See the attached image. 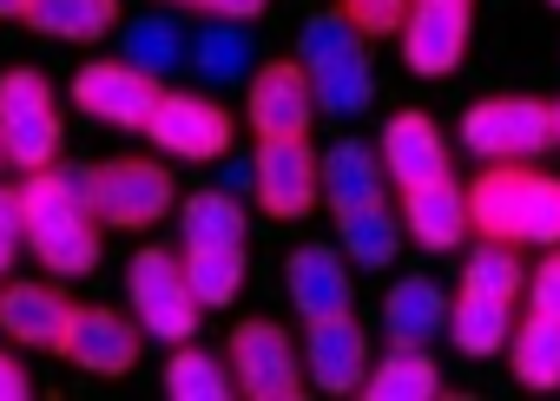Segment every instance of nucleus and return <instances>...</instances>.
Wrapping results in <instances>:
<instances>
[{
  "label": "nucleus",
  "instance_id": "obj_1",
  "mask_svg": "<svg viewBox=\"0 0 560 401\" xmlns=\"http://www.w3.org/2000/svg\"><path fill=\"white\" fill-rule=\"evenodd\" d=\"M27 244L54 276H93L100 270V211H93V172L86 165H47L21 185Z\"/></svg>",
  "mask_w": 560,
  "mask_h": 401
},
{
  "label": "nucleus",
  "instance_id": "obj_2",
  "mask_svg": "<svg viewBox=\"0 0 560 401\" xmlns=\"http://www.w3.org/2000/svg\"><path fill=\"white\" fill-rule=\"evenodd\" d=\"M468 217L481 237L553 250L560 244V178L527 172V165H488L468 185Z\"/></svg>",
  "mask_w": 560,
  "mask_h": 401
},
{
  "label": "nucleus",
  "instance_id": "obj_3",
  "mask_svg": "<svg viewBox=\"0 0 560 401\" xmlns=\"http://www.w3.org/2000/svg\"><path fill=\"white\" fill-rule=\"evenodd\" d=\"M363 40H370V34H363L343 8L311 14L304 34H298V60H304V73H311V86H317V106H324L330 119H363V113L376 106V73H370V47H363Z\"/></svg>",
  "mask_w": 560,
  "mask_h": 401
},
{
  "label": "nucleus",
  "instance_id": "obj_4",
  "mask_svg": "<svg viewBox=\"0 0 560 401\" xmlns=\"http://www.w3.org/2000/svg\"><path fill=\"white\" fill-rule=\"evenodd\" d=\"M126 296H132V316H139V329L152 335V342H191L198 335V316H205V303H198V290H191V270H185V257H172V250H139L132 263H126Z\"/></svg>",
  "mask_w": 560,
  "mask_h": 401
},
{
  "label": "nucleus",
  "instance_id": "obj_5",
  "mask_svg": "<svg viewBox=\"0 0 560 401\" xmlns=\"http://www.w3.org/2000/svg\"><path fill=\"white\" fill-rule=\"evenodd\" d=\"M547 145H560L547 99H475L462 113V152L481 165H534Z\"/></svg>",
  "mask_w": 560,
  "mask_h": 401
},
{
  "label": "nucleus",
  "instance_id": "obj_6",
  "mask_svg": "<svg viewBox=\"0 0 560 401\" xmlns=\"http://www.w3.org/2000/svg\"><path fill=\"white\" fill-rule=\"evenodd\" d=\"M60 99L47 86V73L34 67H14V73H0V145H8V165L21 172H47L60 158Z\"/></svg>",
  "mask_w": 560,
  "mask_h": 401
},
{
  "label": "nucleus",
  "instance_id": "obj_7",
  "mask_svg": "<svg viewBox=\"0 0 560 401\" xmlns=\"http://www.w3.org/2000/svg\"><path fill=\"white\" fill-rule=\"evenodd\" d=\"M231 375L250 401H298L311 388V368H304L298 342L284 335V322H264V316L231 329Z\"/></svg>",
  "mask_w": 560,
  "mask_h": 401
},
{
  "label": "nucleus",
  "instance_id": "obj_8",
  "mask_svg": "<svg viewBox=\"0 0 560 401\" xmlns=\"http://www.w3.org/2000/svg\"><path fill=\"white\" fill-rule=\"evenodd\" d=\"M172 204H178V185L152 158H106V165H93V211H100V224L152 231L159 217H172Z\"/></svg>",
  "mask_w": 560,
  "mask_h": 401
},
{
  "label": "nucleus",
  "instance_id": "obj_9",
  "mask_svg": "<svg viewBox=\"0 0 560 401\" xmlns=\"http://www.w3.org/2000/svg\"><path fill=\"white\" fill-rule=\"evenodd\" d=\"M317 86L304 73V60H264L250 73V93H244V119L257 139H311V119H317Z\"/></svg>",
  "mask_w": 560,
  "mask_h": 401
},
{
  "label": "nucleus",
  "instance_id": "obj_10",
  "mask_svg": "<svg viewBox=\"0 0 560 401\" xmlns=\"http://www.w3.org/2000/svg\"><path fill=\"white\" fill-rule=\"evenodd\" d=\"M159 99H165V86L152 73H139L132 60H86L73 73V106L93 113L100 126H119V132H145Z\"/></svg>",
  "mask_w": 560,
  "mask_h": 401
},
{
  "label": "nucleus",
  "instance_id": "obj_11",
  "mask_svg": "<svg viewBox=\"0 0 560 401\" xmlns=\"http://www.w3.org/2000/svg\"><path fill=\"white\" fill-rule=\"evenodd\" d=\"M317 198H324V158L311 152V139H257V204L277 224L311 217Z\"/></svg>",
  "mask_w": 560,
  "mask_h": 401
},
{
  "label": "nucleus",
  "instance_id": "obj_12",
  "mask_svg": "<svg viewBox=\"0 0 560 401\" xmlns=\"http://www.w3.org/2000/svg\"><path fill=\"white\" fill-rule=\"evenodd\" d=\"M145 139H152L165 158L205 165V158H224V152H231V113H224L218 99H205V93H165L159 113L145 119Z\"/></svg>",
  "mask_w": 560,
  "mask_h": 401
},
{
  "label": "nucleus",
  "instance_id": "obj_13",
  "mask_svg": "<svg viewBox=\"0 0 560 401\" xmlns=\"http://www.w3.org/2000/svg\"><path fill=\"white\" fill-rule=\"evenodd\" d=\"M468 54V0H416L402 21V67L416 80H448Z\"/></svg>",
  "mask_w": 560,
  "mask_h": 401
},
{
  "label": "nucleus",
  "instance_id": "obj_14",
  "mask_svg": "<svg viewBox=\"0 0 560 401\" xmlns=\"http://www.w3.org/2000/svg\"><path fill=\"white\" fill-rule=\"evenodd\" d=\"M304 368H311V388H324V394L363 388L370 381V335H363V322H350V309L343 316H317L304 329Z\"/></svg>",
  "mask_w": 560,
  "mask_h": 401
},
{
  "label": "nucleus",
  "instance_id": "obj_15",
  "mask_svg": "<svg viewBox=\"0 0 560 401\" xmlns=\"http://www.w3.org/2000/svg\"><path fill=\"white\" fill-rule=\"evenodd\" d=\"M139 316H119V309H73V322H67V342H60V355L73 362V368H86V375H126L132 362H139Z\"/></svg>",
  "mask_w": 560,
  "mask_h": 401
},
{
  "label": "nucleus",
  "instance_id": "obj_16",
  "mask_svg": "<svg viewBox=\"0 0 560 401\" xmlns=\"http://www.w3.org/2000/svg\"><path fill=\"white\" fill-rule=\"evenodd\" d=\"M376 152H383L389 185H402V191L448 178V139H442V126H435L429 113H396V119L383 126V145H376Z\"/></svg>",
  "mask_w": 560,
  "mask_h": 401
},
{
  "label": "nucleus",
  "instance_id": "obj_17",
  "mask_svg": "<svg viewBox=\"0 0 560 401\" xmlns=\"http://www.w3.org/2000/svg\"><path fill=\"white\" fill-rule=\"evenodd\" d=\"M67 322H73V303L54 283H0V335H8V342L60 355Z\"/></svg>",
  "mask_w": 560,
  "mask_h": 401
},
{
  "label": "nucleus",
  "instance_id": "obj_18",
  "mask_svg": "<svg viewBox=\"0 0 560 401\" xmlns=\"http://www.w3.org/2000/svg\"><path fill=\"white\" fill-rule=\"evenodd\" d=\"M284 283H291V303H298L304 322L350 309V257L330 250V244H298L291 263H284Z\"/></svg>",
  "mask_w": 560,
  "mask_h": 401
},
{
  "label": "nucleus",
  "instance_id": "obj_19",
  "mask_svg": "<svg viewBox=\"0 0 560 401\" xmlns=\"http://www.w3.org/2000/svg\"><path fill=\"white\" fill-rule=\"evenodd\" d=\"M383 152L376 145H363V139H337L330 152H324V204H330V217H357V211H370V204H383Z\"/></svg>",
  "mask_w": 560,
  "mask_h": 401
},
{
  "label": "nucleus",
  "instance_id": "obj_20",
  "mask_svg": "<svg viewBox=\"0 0 560 401\" xmlns=\"http://www.w3.org/2000/svg\"><path fill=\"white\" fill-rule=\"evenodd\" d=\"M402 231H409L422 250H455V244L475 231V217H468V185L435 178V185L402 191Z\"/></svg>",
  "mask_w": 560,
  "mask_h": 401
},
{
  "label": "nucleus",
  "instance_id": "obj_21",
  "mask_svg": "<svg viewBox=\"0 0 560 401\" xmlns=\"http://www.w3.org/2000/svg\"><path fill=\"white\" fill-rule=\"evenodd\" d=\"M448 309L455 303L435 290V276H402L383 296V329L396 349H429L435 335H448Z\"/></svg>",
  "mask_w": 560,
  "mask_h": 401
},
{
  "label": "nucleus",
  "instance_id": "obj_22",
  "mask_svg": "<svg viewBox=\"0 0 560 401\" xmlns=\"http://www.w3.org/2000/svg\"><path fill=\"white\" fill-rule=\"evenodd\" d=\"M191 73L205 86H244L257 73V40L244 21H211L191 34Z\"/></svg>",
  "mask_w": 560,
  "mask_h": 401
},
{
  "label": "nucleus",
  "instance_id": "obj_23",
  "mask_svg": "<svg viewBox=\"0 0 560 401\" xmlns=\"http://www.w3.org/2000/svg\"><path fill=\"white\" fill-rule=\"evenodd\" d=\"M508 335H514V303H501V296H475V290L455 296V309H448V342H455L468 362L501 355Z\"/></svg>",
  "mask_w": 560,
  "mask_h": 401
},
{
  "label": "nucleus",
  "instance_id": "obj_24",
  "mask_svg": "<svg viewBox=\"0 0 560 401\" xmlns=\"http://www.w3.org/2000/svg\"><path fill=\"white\" fill-rule=\"evenodd\" d=\"M508 362H514L521 388H534V394L560 388V316L527 309V322H514V335H508Z\"/></svg>",
  "mask_w": 560,
  "mask_h": 401
},
{
  "label": "nucleus",
  "instance_id": "obj_25",
  "mask_svg": "<svg viewBox=\"0 0 560 401\" xmlns=\"http://www.w3.org/2000/svg\"><path fill=\"white\" fill-rule=\"evenodd\" d=\"M363 394H370V401H435V394H442V368H435L429 349H389V355L370 368Z\"/></svg>",
  "mask_w": 560,
  "mask_h": 401
},
{
  "label": "nucleus",
  "instance_id": "obj_26",
  "mask_svg": "<svg viewBox=\"0 0 560 401\" xmlns=\"http://www.w3.org/2000/svg\"><path fill=\"white\" fill-rule=\"evenodd\" d=\"M27 21H34L47 40H73V47H86V40H100V34L119 27V0H34Z\"/></svg>",
  "mask_w": 560,
  "mask_h": 401
},
{
  "label": "nucleus",
  "instance_id": "obj_27",
  "mask_svg": "<svg viewBox=\"0 0 560 401\" xmlns=\"http://www.w3.org/2000/svg\"><path fill=\"white\" fill-rule=\"evenodd\" d=\"M337 231H343V257L357 270H389L396 250H402V217L389 204H370L357 217H337Z\"/></svg>",
  "mask_w": 560,
  "mask_h": 401
},
{
  "label": "nucleus",
  "instance_id": "obj_28",
  "mask_svg": "<svg viewBox=\"0 0 560 401\" xmlns=\"http://www.w3.org/2000/svg\"><path fill=\"white\" fill-rule=\"evenodd\" d=\"M165 394H172V401H224V394H237L231 355L218 362V355H205V349L178 342V349H172V362H165Z\"/></svg>",
  "mask_w": 560,
  "mask_h": 401
},
{
  "label": "nucleus",
  "instance_id": "obj_29",
  "mask_svg": "<svg viewBox=\"0 0 560 401\" xmlns=\"http://www.w3.org/2000/svg\"><path fill=\"white\" fill-rule=\"evenodd\" d=\"M119 60H132L139 73L165 80V73L185 60V34H178V21H172V14H145V21H126V27H119Z\"/></svg>",
  "mask_w": 560,
  "mask_h": 401
},
{
  "label": "nucleus",
  "instance_id": "obj_30",
  "mask_svg": "<svg viewBox=\"0 0 560 401\" xmlns=\"http://www.w3.org/2000/svg\"><path fill=\"white\" fill-rule=\"evenodd\" d=\"M185 270H191V290L205 309H231L244 290V244H191Z\"/></svg>",
  "mask_w": 560,
  "mask_h": 401
},
{
  "label": "nucleus",
  "instance_id": "obj_31",
  "mask_svg": "<svg viewBox=\"0 0 560 401\" xmlns=\"http://www.w3.org/2000/svg\"><path fill=\"white\" fill-rule=\"evenodd\" d=\"M178 231H185V250L191 244H244V204L231 191H191L178 204Z\"/></svg>",
  "mask_w": 560,
  "mask_h": 401
},
{
  "label": "nucleus",
  "instance_id": "obj_32",
  "mask_svg": "<svg viewBox=\"0 0 560 401\" xmlns=\"http://www.w3.org/2000/svg\"><path fill=\"white\" fill-rule=\"evenodd\" d=\"M462 290H475V296H501V303H514V296L527 290V270H521V257H514V244H501V237H481V244L468 250V263H462Z\"/></svg>",
  "mask_w": 560,
  "mask_h": 401
},
{
  "label": "nucleus",
  "instance_id": "obj_33",
  "mask_svg": "<svg viewBox=\"0 0 560 401\" xmlns=\"http://www.w3.org/2000/svg\"><path fill=\"white\" fill-rule=\"evenodd\" d=\"M337 8H343L370 40H383V34H402V21H409L416 0H337Z\"/></svg>",
  "mask_w": 560,
  "mask_h": 401
},
{
  "label": "nucleus",
  "instance_id": "obj_34",
  "mask_svg": "<svg viewBox=\"0 0 560 401\" xmlns=\"http://www.w3.org/2000/svg\"><path fill=\"white\" fill-rule=\"evenodd\" d=\"M21 244H27V211H21V191L0 185V283H8V270H14V257H21Z\"/></svg>",
  "mask_w": 560,
  "mask_h": 401
},
{
  "label": "nucleus",
  "instance_id": "obj_35",
  "mask_svg": "<svg viewBox=\"0 0 560 401\" xmlns=\"http://www.w3.org/2000/svg\"><path fill=\"white\" fill-rule=\"evenodd\" d=\"M527 303H534L540 316H560V244L527 270Z\"/></svg>",
  "mask_w": 560,
  "mask_h": 401
},
{
  "label": "nucleus",
  "instance_id": "obj_36",
  "mask_svg": "<svg viewBox=\"0 0 560 401\" xmlns=\"http://www.w3.org/2000/svg\"><path fill=\"white\" fill-rule=\"evenodd\" d=\"M198 8H205L211 21H244V27H250V21L270 8V0H198Z\"/></svg>",
  "mask_w": 560,
  "mask_h": 401
},
{
  "label": "nucleus",
  "instance_id": "obj_37",
  "mask_svg": "<svg viewBox=\"0 0 560 401\" xmlns=\"http://www.w3.org/2000/svg\"><path fill=\"white\" fill-rule=\"evenodd\" d=\"M34 394V381H27V368L8 355V349H0V401H27Z\"/></svg>",
  "mask_w": 560,
  "mask_h": 401
},
{
  "label": "nucleus",
  "instance_id": "obj_38",
  "mask_svg": "<svg viewBox=\"0 0 560 401\" xmlns=\"http://www.w3.org/2000/svg\"><path fill=\"white\" fill-rule=\"evenodd\" d=\"M224 191L237 198V191H257V158H231L224 165Z\"/></svg>",
  "mask_w": 560,
  "mask_h": 401
},
{
  "label": "nucleus",
  "instance_id": "obj_39",
  "mask_svg": "<svg viewBox=\"0 0 560 401\" xmlns=\"http://www.w3.org/2000/svg\"><path fill=\"white\" fill-rule=\"evenodd\" d=\"M27 8L34 0H0V21H27Z\"/></svg>",
  "mask_w": 560,
  "mask_h": 401
},
{
  "label": "nucleus",
  "instance_id": "obj_40",
  "mask_svg": "<svg viewBox=\"0 0 560 401\" xmlns=\"http://www.w3.org/2000/svg\"><path fill=\"white\" fill-rule=\"evenodd\" d=\"M553 139H560V99H553Z\"/></svg>",
  "mask_w": 560,
  "mask_h": 401
},
{
  "label": "nucleus",
  "instance_id": "obj_41",
  "mask_svg": "<svg viewBox=\"0 0 560 401\" xmlns=\"http://www.w3.org/2000/svg\"><path fill=\"white\" fill-rule=\"evenodd\" d=\"M165 8H198V0H165Z\"/></svg>",
  "mask_w": 560,
  "mask_h": 401
},
{
  "label": "nucleus",
  "instance_id": "obj_42",
  "mask_svg": "<svg viewBox=\"0 0 560 401\" xmlns=\"http://www.w3.org/2000/svg\"><path fill=\"white\" fill-rule=\"evenodd\" d=\"M0 165H8V145H0Z\"/></svg>",
  "mask_w": 560,
  "mask_h": 401
},
{
  "label": "nucleus",
  "instance_id": "obj_43",
  "mask_svg": "<svg viewBox=\"0 0 560 401\" xmlns=\"http://www.w3.org/2000/svg\"><path fill=\"white\" fill-rule=\"evenodd\" d=\"M547 8H560V0H547Z\"/></svg>",
  "mask_w": 560,
  "mask_h": 401
}]
</instances>
